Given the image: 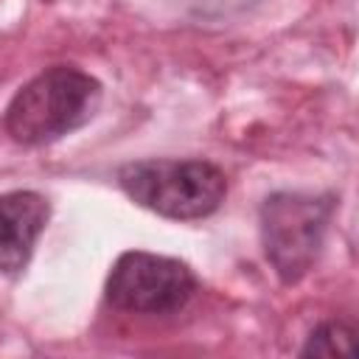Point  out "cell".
Returning a JSON list of instances; mask_svg holds the SVG:
<instances>
[{
    "mask_svg": "<svg viewBox=\"0 0 359 359\" xmlns=\"http://www.w3.org/2000/svg\"><path fill=\"white\" fill-rule=\"evenodd\" d=\"M104 98L95 76L76 65H50L28 79L3 112V132L28 149L56 143L87 126Z\"/></svg>",
    "mask_w": 359,
    "mask_h": 359,
    "instance_id": "6da1fadb",
    "label": "cell"
},
{
    "mask_svg": "<svg viewBox=\"0 0 359 359\" xmlns=\"http://www.w3.org/2000/svg\"><path fill=\"white\" fill-rule=\"evenodd\" d=\"M118 185L135 205L174 222L208 219L227 196V177L210 160L151 157L126 163L118 168Z\"/></svg>",
    "mask_w": 359,
    "mask_h": 359,
    "instance_id": "7a4b0ae2",
    "label": "cell"
},
{
    "mask_svg": "<svg viewBox=\"0 0 359 359\" xmlns=\"http://www.w3.org/2000/svg\"><path fill=\"white\" fill-rule=\"evenodd\" d=\"M334 208L337 202L331 194L303 191H275L261 202V247L280 283H300L314 269Z\"/></svg>",
    "mask_w": 359,
    "mask_h": 359,
    "instance_id": "3957f363",
    "label": "cell"
},
{
    "mask_svg": "<svg viewBox=\"0 0 359 359\" xmlns=\"http://www.w3.org/2000/svg\"><path fill=\"white\" fill-rule=\"evenodd\" d=\"M194 269L171 255L126 250L107 275V303L126 314H174L196 294Z\"/></svg>",
    "mask_w": 359,
    "mask_h": 359,
    "instance_id": "277c9868",
    "label": "cell"
},
{
    "mask_svg": "<svg viewBox=\"0 0 359 359\" xmlns=\"http://www.w3.org/2000/svg\"><path fill=\"white\" fill-rule=\"evenodd\" d=\"M50 202L36 191L0 194V272L20 275L45 233Z\"/></svg>",
    "mask_w": 359,
    "mask_h": 359,
    "instance_id": "5b68a950",
    "label": "cell"
},
{
    "mask_svg": "<svg viewBox=\"0 0 359 359\" xmlns=\"http://www.w3.org/2000/svg\"><path fill=\"white\" fill-rule=\"evenodd\" d=\"M300 356H353V331L337 320L320 323L306 337Z\"/></svg>",
    "mask_w": 359,
    "mask_h": 359,
    "instance_id": "8992f818",
    "label": "cell"
}]
</instances>
